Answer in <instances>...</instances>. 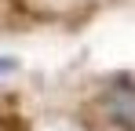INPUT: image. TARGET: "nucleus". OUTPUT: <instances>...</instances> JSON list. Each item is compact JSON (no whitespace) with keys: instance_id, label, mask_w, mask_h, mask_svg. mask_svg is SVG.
Listing matches in <instances>:
<instances>
[{"instance_id":"2","label":"nucleus","mask_w":135,"mask_h":131,"mask_svg":"<svg viewBox=\"0 0 135 131\" xmlns=\"http://www.w3.org/2000/svg\"><path fill=\"white\" fill-rule=\"evenodd\" d=\"M7 69H18V62H15V58H0V77H4Z\"/></svg>"},{"instance_id":"1","label":"nucleus","mask_w":135,"mask_h":131,"mask_svg":"<svg viewBox=\"0 0 135 131\" xmlns=\"http://www.w3.org/2000/svg\"><path fill=\"white\" fill-rule=\"evenodd\" d=\"M99 106H102V117L110 128L135 131V77H113L99 98Z\"/></svg>"}]
</instances>
